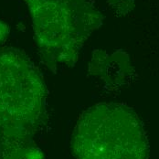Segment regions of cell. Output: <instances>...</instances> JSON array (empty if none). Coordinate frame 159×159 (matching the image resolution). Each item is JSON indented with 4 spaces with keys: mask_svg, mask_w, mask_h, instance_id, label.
Instances as JSON below:
<instances>
[{
    "mask_svg": "<svg viewBox=\"0 0 159 159\" xmlns=\"http://www.w3.org/2000/svg\"><path fill=\"white\" fill-rule=\"evenodd\" d=\"M47 89L35 64L14 48L0 49L1 159H27L46 116Z\"/></svg>",
    "mask_w": 159,
    "mask_h": 159,
    "instance_id": "cell-1",
    "label": "cell"
},
{
    "mask_svg": "<svg viewBox=\"0 0 159 159\" xmlns=\"http://www.w3.org/2000/svg\"><path fill=\"white\" fill-rule=\"evenodd\" d=\"M28 5L43 61L52 71L72 67L103 16L91 0H24Z\"/></svg>",
    "mask_w": 159,
    "mask_h": 159,
    "instance_id": "cell-2",
    "label": "cell"
},
{
    "mask_svg": "<svg viewBox=\"0 0 159 159\" xmlns=\"http://www.w3.org/2000/svg\"><path fill=\"white\" fill-rule=\"evenodd\" d=\"M76 159H148L143 123L132 108L102 102L89 107L77 121L71 138Z\"/></svg>",
    "mask_w": 159,
    "mask_h": 159,
    "instance_id": "cell-3",
    "label": "cell"
}]
</instances>
